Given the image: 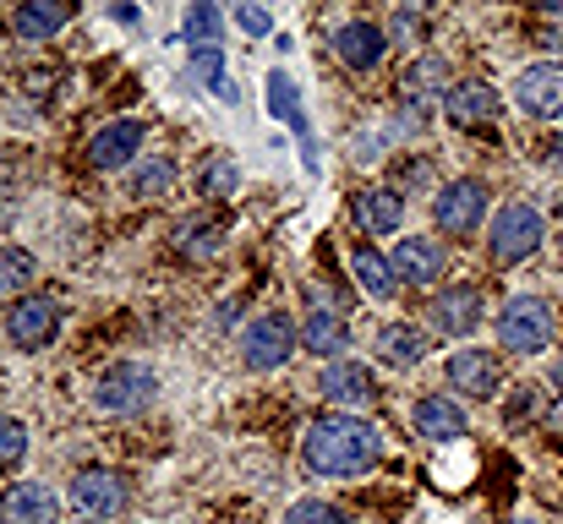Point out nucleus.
Segmentation results:
<instances>
[{
  "label": "nucleus",
  "instance_id": "a211bd4d",
  "mask_svg": "<svg viewBox=\"0 0 563 524\" xmlns=\"http://www.w3.org/2000/svg\"><path fill=\"white\" fill-rule=\"evenodd\" d=\"M137 148H143V121H110V126H99L93 132V143H88V165L93 170H126L132 159H137Z\"/></svg>",
  "mask_w": 563,
  "mask_h": 524
},
{
  "label": "nucleus",
  "instance_id": "e433bc0d",
  "mask_svg": "<svg viewBox=\"0 0 563 524\" xmlns=\"http://www.w3.org/2000/svg\"><path fill=\"white\" fill-rule=\"evenodd\" d=\"M235 22H241L246 33H274V16H268L263 5H241V11H235Z\"/></svg>",
  "mask_w": 563,
  "mask_h": 524
},
{
  "label": "nucleus",
  "instance_id": "dca6fc26",
  "mask_svg": "<svg viewBox=\"0 0 563 524\" xmlns=\"http://www.w3.org/2000/svg\"><path fill=\"white\" fill-rule=\"evenodd\" d=\"M71 503L82 509V520L104 524L132 503V492H126V476H115V470H82V476L71 481Z\"/></svg>",
  "mask_w": 563,
  "mask_h": 524
},
{
  "label": "nucleus",
  "instance_id": "f257e3e1",
  "mask_svg": "<svg viewBox=\"0 0 563 524\" xmlns=\"http://www.w3.org/2000/svg\"><path fill=\"white\" fill-rule=\"evenodd\" d=\"M383 459V432L362 415H318L301 432V465L318 481H356L377 470Z\"/></svg>",
  "mask_w": 563,
  "mask_h": 524
},
{
  "label": "nucleus",
  "instance_id": "393cba45",
  "mask_svg": "<svg viewBox=\"0 0 563 524\" xmlns=\"http://www.w3.org/2000/svg\"><path fill=\"white\" fill-rule=\"evenodd\" d=\"M351 274H356V285H362L373 301H394V296H399V274H394V263L377 252L373 241H356V252H351Z\"/></svg>",
  "mask_w": 563,
  "mask_h": 524
},
{
  "label": "nucleus",
  "instance_id": "37998d69",
  "mask_svg": "<svg viewBox=\"0 0 563 524\" xmlns=\"http://www.w3.org/2000/svg\"><path fill=\"white\" fill-rule=\"evenodd\" d=\"M520 524H531V520H520Z\"/></svg>",
  "mask_w": 563,
  "mask_h": 524
},
{
  "label": "nucleus",
  "instance_id": "4468645a",
  "mask_svg": "<svg viewBox=\"0 0 563 524\" xmlns=\"http://www.w3.org/2000/svg\"><path fill=\"white\" fill-rule=\"evenodd\" d=\"M443 377H449V393H460V399H498V388H504V366L493 349H454Z\"/></svg>",
  "mask_w": 563,
  "mask_h": 524
},
{
  "label": "nucleus",
  "instance_id": "9d476101",
  "mask_svg": "<svg viewBox=\"0 0 563 524\" xmlns=\"http://www.w3.org/2000/svg\"><path fill=\"white\" fill-rule=\"evenodd\" d=\"M482 317H487V301H482L476 285H449V290H438L427 301V323L443 339H471L482 328Z\"/></svg>",
  "mask_w": 563,
  "mask_h": 524
},
{
  "label": "nucleus",
  "instance_id": "2f4dec72",
  "mask_svg": "<svg viewBox=\"0 0 563 524\" xmlns=\"http://www.w3.org/2000/svg\"><path fill=\"white\" fill-rule=\"evenodd\" d=\"M285 524H351V520H345V509H334L323 498H301V503H290Z\"/></svg>",
  "mask_w": 563,
  "mask_h": 524
},
{
  "label": "nucleus",
  "instance_id": "58836bf2",
  "mask_svg": "<svg viewBox=\"0 0 563 524\" xmlns=\"http://www.w3.org/2000/svg\"><path fill=\"white\" fill-rule=\"evenodd\" d=\"M213 93H219V99H224V104H235V99H241V93H235V77H224V82H219V88H213Z\"/></svg>",
  "mask_w": 563,
  "mask_h": 524
},
{
  "label": "nucleus",
  "instance_id": "4c0bfd02",
  "mask_svg": "<svg viewBox=\"0 0 563 524\" xmlns=\"http://www.w3.org/2000/svg\"><path fill=\"white\" fill-rule=\"evenodd\" d=\"M548 432H553V437H559V443H563V393H559V404L548 410Z\"/></svg>",
  "mask_w": 563,
  "mask_h": 524
},
{
  "label": "nucleus",
  "instance_id": "6ab92c4d",
  "mask_svg": "<svg viewBox=\"0 0 563 524\" xmlns=\"http://www.w3.org/2000/svg\"><path fill=\"white\" fill-rule=\"evenodd\" d=\"M410 421H416V437H427V443H460L471 432L465 410L449 393H421L416 410H410Z\"/></svg>",
  "mask_w": 563,
  "mask_h": 524
},
{
  "label": "nucleus",
  "instance_id": "f03ea898",
  "mask_svg": "<svg viewBox=\"0 0 563 524\" xmlns=\"http://www.w3.org/2000/svg\"><path fill=\"white\" fill-rule=\"evenodd\" d=\"M542 235H548V213H542L537 202L515 197V202H504V208L493 213V235H487V263H493V268H520L526 257H537Z\"/></svg>",
  "mask_w": 563,
  "mask_h": 524
},
{
  "label": "nucleus",
  "instance_id": "6e6552de",
  "mask_svg": "<svg viewBox=\"0 0 563 524\" xmlns=\"http://www.w3.org/2000/svg\"><path fill=\"white\" fill-rule=\"evenodd\" d=\"M443 115H449V126L482 137V132L498 126V88H493L487 77H460V82H449V93H443Z\"/></svg>",
  "mask_w": 563,
  "mask_h": 524
},
{
  "label": "nucleus",
  "instance_id": "423d86ee",
  "mask_svg": "<svg viewBox=\"0 0 563 524\" xmlns=\"http://www.w3.org/2000/svg\"><path fill=\"white\" fill-rule=\"evenodd\" d=\"M159 393V377L143 366V360H115V366H104L99 377H93V410H104V415H132V410H143L148 399Z\"/></svg>",
  "mask_w": 563,
  "mask_h": 524
},
{
  "label": "nucleus",
  "instance_id": "9b49d317",
  "mask_svg": "<svg viewBox=\"0 0 563 524\" xmlns=\"http://www.w3.org/2000/svg\"><path fill=\"white\" fill-rule=\"evenodd\" d=\"M60 334V301L55 296H16L5 306V339L16 349H44Z\"/></svg>",
  "mask_w": 563,
  "mask_h": 524
},
{
  "label": "nucleus",
  "instance_id": "a878e982",
  "mask_svg": "<svg viewBox=\"0 0 563 524\" xmlns=\"http://www.w3.org/2000/svg\"><path fill=\"white\" fill-rule=\"evenodd\" d=\"M241 186V165L230 159V154H208L202 165H197V191L208 197V202H219V197H230Z\"/></svg>",
  "mask_w": 563,
  "mask_h": 524
},
{
  "label": "nucleus",
  "instance_id": "72a5a7b5",
  "mask_svg": "<svg viewBox=\"0 0 563 524\" xmlns=\"http://www.w3.org/2000/svg\"><path fill=\"white\" fill-rule=\"evenodd\" d=\"M27 454V426L22 421H11V415H0V470L5 465H16Z\"/></svg>",
  "mask_w": 563,
  "mask_h": 524
},
{
  "label": "nucleus",
  "instance_id": "b1692460",
  "mask_svg": "<svg viewBox=\"0 0 563 524\" xmlns=\"http://www.w3.org/2000/svg\"><path fill=\"white\" fill-rule=\"evenodd\" d=\"M66 22H71V5H55V0H27V5L11 11V33H16L22 44H44V38H55Z\"/></svg>",
  "mask_w": 563,
  "mask_h": 524
},
{
  "label": "nucleus",
  "instance_id": "39448f33",
  "mask_svg": "<svg viewBox=\"0 0 563 524\" xmlns=\"http://www.w3.org/2000/svg\"><path fill=\"white\" fill-rule=\"evenodd\" d=\"M487 208H493V197H487V186H482L476 175H460V180L438 186V197H432L438 241H443V235H449V241H471V235L482 230Z\"/></svg>",
  "mask_w": 563,
  "mask_h": 524
},
{
  "label": "nucleus",
  "instance_id": "ddd939ff",
  "mask_svg": "<svg viewBox=\"0 0 563 524\" xmlns=\"http://www.w3.org/2000/svg\"><path fill=\"white\" fill-rule=\"evenodd\" d=\"M515 104L531 121H559L563 115V60H537L515 77Z\"/></svg>",
  "mask_w": 563,
  "mask_h": 524
},
{
  "label": "nucleus",
  "instance_id": "c756f323",
  "mask_svg": "<svg viewBox=\"0 0 563 524\" xmlns=\"http://www.w3.org/2000/svg\"><path fill=\"white\" fill-rule=\"evenodd\" d=\"M268 115L285 121V126L307 121V115H301V99H296V82H290L285 71H268Z\"/></svg>",
  "mask_w": 563,
  "mask_h": 524
},
{
  "label": "nucleus",
  "instance_id": "c9c22d12",
  "mask_svg": "<svg viewBox=\"0 0 563 524\" xmlns=\"http://www.w3.org/2000/svg\"><path fill=\"white\" fill-rule=\"evenodd\" d=\"M394 175H399V186H394V191H399V197H410V191H421V186L432 180V159H405Z\"/></svg>",
  "mask_w": 563,
  "mask_h": 524
},
{
  "label": "nucleus",
  "instance_id": "a19ab883",
  "mask_svg": "<svg viewBox=\"0 0 563 524\" xmlns=\"http://www.w3.org/2000/svg\"><path fill=\"white\" fill-rule=\"evenodd\" d=\"M553 159H559V165H563V132H559V137H553Z\"/></svg>",
  "mask_w": 563,
  "mask_h": 524
},
{
  "label": "nucleus",
  "instance_id": "7c9ffc66",
  "mask_svg": "<svg viewBox=\"0 0 563 524\" xmlns=\"http://www.w3.org/2000/svg\"><path fill=\"white\" fill-rule=\"evenodd\" d=\"M427 38V16L416 11V5H399L394 16H388V44H399V49H416Z\"/></svg>",
  "mask_w": 563,
  "mask_h": 524
},
{
  "label": "nucleus",
  "instance_id": "c85d7f7f",
  "mask_svg": "<svg viewBox=\"0 0 563 524\" xmlns=\"http://www.w3.org/2000/svg\"><path fill=\"white\" fill-rule=\"evenodd\" d=\"M181 27H187V44H219V33H224V11L208 5V0H191Z\"/></svg>",
  "mask_w": 563,
  "mask_h": 524
},
{
  "label": "nucleus",
  "instance_id": "aec40b11",
  "mask_svg": "<svg viewBox=\"0 0 563 524\" xmlns=\"http://www.w3.org/2000/svg\"><path fill=\"white\" fill-rule=\"evenodd\" d=\"M0 524H60V498L44 481H16L0 498Z\"/></svg>",
  "mask_w": 563,
  "mask_h": 524
},
{
  "label": "nucleus",
  "instance_id": "1a4fd4ad",
  "mask_svg": "<svg viewBox=\"0 0 563 524\" xmlns=\"http://www.w3.org/2000/svg\"><path fill=\"white\" fill-rule=\"evenodd\" d=\"M318 399L323 404H334V415H351V410H373L377 404V382L373 371L362 366V360H329L323 371H318Z\"/></svg>",
  "mask_w": 563,
  "mask_h": 524
},
{
  "label": "nucleus",
  "instance_id": "bb28decb",
  "mask_svg": "<svg viewBox=\"0 0 563 524\" xmlns=\"http://www.w3.org/2000/svg\"><path fill=\"white\" fill-rule=\"evenodd\" d=\"M132 191H137L143 202L170 197V191H176V165H170V159H143V165H137V175H132Z\"/></svg>",
  "mask_w": 563,
  "mask_h": 524
},
{
  "label": "nucleus",
  "instance_id": "f3484780",
  "mask_svg": "<svg viewBox=\"0 0 563 524\" xmlns=\"http://www.w3.org/2000/svg\"><path fill=\"white\" fill-rule=\"evenodd\" d=\"M351 219L362 235H399L405 230V197L394 186H362L351 197Z\"/></svg>",
  "mask_w": 563,
  "mask_h": 524
},
{
  "label": "nucleus",
  "instance_id": "79ce46f5",
  "mask_svg": "<svg viewBox=\"0 0 563 524\" xmlns=\"http://www.w3.org/2000/svg\"><path fill=\"white\" fill-rule=\"evenodd\" d=\"M82 524H99V520H82Z\"/></svg>",
  "mask_w": 563,
  "mask_h": 524
},
{
  "label": "nucleus",
  "instance_id": "473e14b6",
  "mask_svg": "<svg viewBox=\"0 0 563 524\" xmlns=\"http://www.w3.org/2000/svg\"><path fill=\"white\" fill-rule=\"evenodd\" d=\"M191 71H197L208 88H219V82H224V55H219V44H191Z\"/></svg>",
  "mask_w": 563,
  "mask_h": 524
},
{
  "label": "nucleus",
  "instance_id": "2eb2a0df",
  "mask_svg": "<svg viewBox=\"0 0 563 524\" xmlns=\"http://www.w3.org/2000/svg\"><path fill=\"white\" fill-rule=\"evenodd\" d=\"M334 55L356 71V77H373L388 55V27L383 22H367V16H351L340 33H334Z\"/></svg>",
  "mask_w": 563,
  "mask_h": 524
},
{
  "label": "nucleus",
  "instance_id": "7ed1b4c3",
  "mask_svg": "<svg viewBox=\"0 0 563 524\" xmlns=\"http://www.w3.org/2000/svg\"><path fill=\"white\" fill-rule=\"evenodd\" d=\"M443 93H449V60L443 55H421L405 77H399V93H394V126L410 137L421 132L438 110H443Z\"/></svg>",
  "mask_w": 563,
  "mask_h": 524
},
{
  "label": "nucleus",
  "instance_id": "f8f14e48",
  "mask_svg": "<svg viewBox=\"0 0 563 524\" xmlns=\"http://www.w3.org/2000/svg\"><path fill=\"white\" fill-rule=\"evenodd\" d=\"M388 263H394L399 285L432 290V285L443 279V268H449V246H443L438 235H399V246L388 252Z\"/></svg>",
  "mask_w": 563,
  "mask_h": 524
},
{
  "label": "nucleus",
  "instance_id": "20e7f679",
  "mask_svg": "<svg viewBox=\"0 0 563 524\" xmlns=\"http://www.w3.org/2000/svg\"><path fill=\"white\" fill-rule=\"evenodd\" d=\"M553 334H559V312H553V301L548 296H509L504 301V312H498V345L509 349V355H542V349L553 345Z\"/></svg>",
  "mask_w": 563,
  "mask_h": 524
},
{
  "label": "nucleus",
  "instance_id": "cd10ccee",
  "mask_svg": "<svg viewBox=\"0 0 563 524\" xmlns=\"http://www.w3.org/2000/svg\"><path fill=\"white\" fill-rule=\"evenodd\" d=\"M38 279V263L22 252V246H0V296H11V290H27Z\"/></svg>",
  "mask_w": 563,
  "mask_h": 524
},
{
  "label": "nucleus",
  "instance_id": "ea45409f",
  "mask_svg": "<svg viewBox=\"0 0 563 524\" xmlns=\"http://www.w3.org/2000/svg\"><path fill=\"white\" fill-rule=\"evenodd\" d=\"M548 38H553V49H563V27H548Z\"/></svg>",
  "mask_w": 563,
  "mask_h": 524
},
{
  "label": "nucleus",
  "instance_id": "f704fd0d",
  "mask_svg": "<svg viewBox=\"0 0 563 524\" xmlns=\"http://www.w3.org/2000/svg\"><path fill=\"white\" fill-rule=\"evenodd\" d=\"M537 410H542V388H537V382H526V388H515V399L504 404V421H509V426H520V421H531Z\"/></svg>",
  "mask_w": 563,
  "mask_h": 524
},
{
  "label": "nucleus",
  "instance_id": "412c9836",
  "mask_svg": "<svg viewBox=\"0 0 563 524\" xmlns=\"http://www.w3.org/2000/svg\"><path fill=\"white\" fill-rule=\"evenodd\" d=\"M377 360L383 366H394V371H410V366H421L427 360V349H432V334L427 328H416V323H383L377 328Z\"/></svg>",
  "mask_w": 563,
  "mask_h": 524
},
{
  "label": "nucleus",
  "instance_id": "0eeeda50",
  "mask_svg": "<svg viewBox=\"0 0 563 524\" xmlns=\"http://www.w3.org/2000/svg\"><path fill=\"white\" fill-rule=\"evenodd\" d=\"M296 349H301V328H296L285 312H257V317L241 328V360H246L252 371H279Z\"/></svg>",
  "mask_w": 563,
  "mask_h": 524
},
{
  "label": "nucleus",
  "instance_id": "4be33fe9",
  "mask_svg": "<svg viewBox=\"0 0 563 524\" xmlns=\"http://www.w3.org/2000/svg\"><path fill=\"white\" fill-rule=\"evenodd\" d=\"M301 349H312V355H323V360H345V349H351V323H345V312L312 306L307 323H301Z\"/></svg>",
  "mask_w": 563,
  "mask_h": 524
},
{
  "label": "nucleus",
  "instance_id": "5701e85b",
  "mask_svg": "<svg viewBox=\"0 0 563 524\" xmlns=\"http://www.w3.org/2000/svg\"><path fill=\"white\" fill-rule=\"evenodd\" d=\"M224 235H230V224H224L219 213H191V219L176 224V252H181L187 263H213L219 246H224Z\"/></svg>",
  "mask_w": 563,
  "mask_h": 524
}]
</instances>
